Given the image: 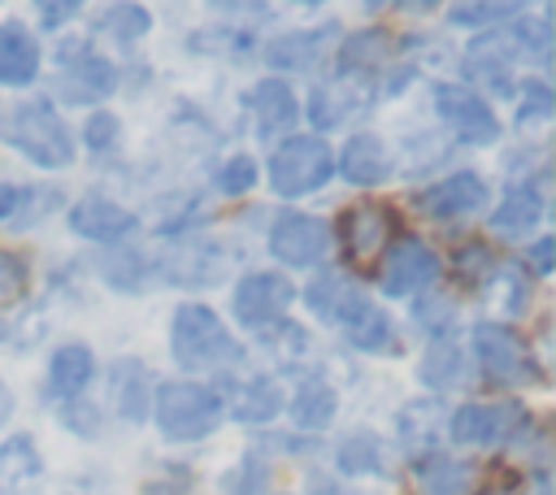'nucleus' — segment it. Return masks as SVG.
<instances>
[{
	"label": "nucleus",
	"instance_id": "423d86ee",
	"mask_svg": "<svg viewBox=\"0 0 556 495\" xmlns=\"http://www.w3.org/2000/svg\"><path fill=\"white\" fill-rule=\"evenodd\" d=\"M269 252L278 265L313 269L330 252V226L313 213H278L269 226Z\"/></svg>",
	"mask_w": 556,
	"mask_h": 495
},
{
	"label": "nucleus",
	"instance_id": "4c0bfd02",
	"mask_svg": "<svg viewBox=\"0 0 556 495\" xmlns=\"http://www.w3.org/2000/svg\"><path fill=\"white\" fill-rule=\"evenodd\" d=\"M508 17H521V4L486 0V4H452L447 9V22H456V26H486V30H495Z\"/></svg>",
	"mask_w": 556,
	"mask_h": 495
},
{
	"label": "nucleus",
	"instance_id": "393cba45",
	"mask_svg": "<svg viewBox=\"0 0 556 495\" xmlns=\"http://www.w3.org/2000/svg\"><path fill=\"white\" fill-rule=\"evenodd\" d=\"M39 74L35 35L22 22H0V87H26Z\"/></svg>",
	"mask_w": 556,
	"mask_h": 495
},
{
	"label": "nucleus",
	"instance_id": "f8f14e48",
	"mask_svg": "<svg viewBox=\"0 0 556 495\" xmlns=\"http://www.w3.org/2000/svg\"><path fill=\"white\" fill-rule=\"evenodd\" d=\"M391 230H395V217L382 204H352L339 217V239L352 265H374L391 248Z\"/></svg>",
	"mask_w": 556,
	"mask_h": 495
},
{
	"label": "nucleus",
	"instance_id": "9b49d317",
	"mask_svg": "<svg viewBox=\"0 0 556 495\" xmlns=\"http://www.w3.org/2000/svg\"><path fill=\"white\" fill-rule=\"evenodd\" d=\"M465 78L495 91V96H513L517 82H513V65H517V43L513 35H500V30H486L478 35L469 48H465Z\"/></svg>",
	"mask_w": 556,
	"mask_h": 495
},
{
	"label": "nucleus",
	"instance_id": "37998d69",
	"mask_svg": "<svg viewBox=\"0 0 556 495\" xmlns=\"http://www.w3.org/2000/svg\"><path fill=\"white\" fill-rule=\"evenodd\" d=\"M26 282H30L26 261H22V256H13L9 248H0V308L17 304V300L26 295Z\"/></svg>",
	"mask_w": 556,
	"mask_h": 495
},
{
	"label": "nucleus",
	"instance_id": "8fccbe9b",
	"mask_svg": "<svg viewBox=\"0 0 556 495\" xmlns=\"http://www.w3.org/2000/svg\"><path fill=\"white\" fill-rule=\"evenodd\" d=\"M552 261H556V243H552V239H539V243L530 248V265H534V274H552Z\"/></svg>",
	"mask_w": 556,
	"mask_h": 495
},
{
	"label": "nucleus",
	"instance_id": "72a5a7b5",
	"mask_svg": "<svg viewBox=\"0 0 556 495\" xmlns=\"http://www.w3.org/2000/svg\"><path fill=\"white\" fill-rule=\"evenodd\" d=\"M452 278H456L460 287L478 291V287H491V282L500 278V265H495V256H491L486 243H460V248L452 252Z\"/></svg>",
	"mask_w": 556,
	"mask_h": 495
},
{
	"label": "nucleus",
	"instance_id": "473e14b6",
	"mask_svg": "<svg viewBox=\"0 0 556 495\" xmlns=\"http://www.w3.org/2000/svg\"><path fill=\"white\" fill-rule=\"evenodd\" d=\"M334 465H339V473H348V478L378 473V469H382V443H378V434H374V430H352V434H343L339 447H334Z\"/></svg>",
	"mask_w": 556,
	"mask_h": 495
},
{
	"label": "nucleus",
	"instance_id": "3c124183",
	"mask_svg": "<svg viewBox=\"0 0 556 495\" xmlns=\"http://www.w3.org/2000/svg\"><path fill=\"white\" fill-rule=\"evenodd\" d=\"M13 417V391H9V382L0 378V426Z\"/></svg>",
	"mask_w": 556,
	"mask_h": 495
},
{
	"label": "nucleus",
	"instance_id": "2f4dec72",
	"mask_svg": "<svg viewBox=\"0 0 556 495\" xmlns=\"http://www.w3.org/2000/svg\"><path fill=\"white\" fill-rule=\"evenodd\" d=\"M278 408H282V386L274 382V378H252V382H243V391L235 395V421H243V426H261V421H269V417H278Z\"/></svg>",
	"mask_w": 556,
	"mask_h": 495
},
{
	"label": "nucleus",
	"instance_id": "f704fd0d",
	"mask_svg": "<svg viewBox=\"0 0 556 495\" xmlns=\"http://www.w3.org/2000/svg\"><path fill=\"white\" fill-rule=\"evenodd\" d=\"M100 278L117 291H139L148 278H152V265L139 256V252H126V248H109L100 256Z\"/></svg>",
	"mask_w": 556,
	"mask_h": 495
},
{
	"label": "nucleus",
	"instance_id": "c03bdc74",
	"mask_svg": "<svg viewBox=\"0 0 556 495\" xmlns=\"http://www.w3.org/2000/svg\"><path fill=\"white\" fill-rule=\"evenodd\" d=\"M513 43H517V52H530V56L547 61V52H552V22H530V17H521V22L513 26Z\"/></svg>",
	"mask_w": 556,
	"mask_h": 495
},
{
	"label": "nucleus",
	"instance_id": "a211bd4d",
	"mask_svg": "<svg viewBox=\"0 0 556 495\" xmlns=\"http://www.w3.org/2000/svg\"><path fill=\"white\" fill-rule=\"evenodd\" d=\"M539 221H543V187L517 182V187H508V195L491 213V234L513 243V239H526L530 230H539Z\"/></svg>",
	"mask_w": 556,
	"mask_h": 495
},
{
	"label": "nucleus",
	"instance_id": "aec40b11",
	"mask_svg": "<svg viewBox=\"0 0 556 495\" xmlns=\"http://www.w3.org/2000/svg\"><path fill=\"white\" fill-rule=\"evenodd\" d=\"M109 399H113V408L126 421H143L152 412V378H148L143 360H135V356L113 360V369H109Z\"/></svg>",
	"mask_w": 556,
	"mask_h": 495
},
{
	"label": "nucleus",
	"instance_id": "1a4fd4ad",
	"mask_svg": "<svg viewBox=\"0 0 556 495\" xmlns=\"http://www.w3.org/2000/svg\"><path fill=\"white\" fill-rule=\"evenodd\" d=\"M526 426V408L513 404V399H491V404H460L452 417H447V434L456 443H504L513 439L517 430Z\"/></svg>",
	"mask_w": 556,
	"mask_h": 495
},
{
	"label": "nucleus",
	"instance_id": "c9c22d12",
	"mask_svg": "<svg viewBox=\"0 0 556 495\" xmlns=\"http://www.w3.org/2000/svg\"><path fill=\"white\" fill-rule=\"evenodd\" d=\"M148 26H152V13H148L143 4H109V9L100 13V22H96V30L113 35V39H122V43L148 35Z\"/></svg>",
	"mask_w": 556,
	"mask_h": 495
},
{
	"label": "nucleus",
	"instance_id": "de8ad7c7",
	"mask_svg": "<svg viewBox=\"0 0 556 495\" xmlns=\"http://www.w3.org/2000/svg\"><path fill=\"white\" fill-rule=\"evenodd\" d=\"M61 421H65L70 430H78V434H96V404L70 399V404L61 408Z\"/></svg>",
	"mask_w": 556,
	"mask_h": 495
},
{
	"label": "nucleus",
	"instance_id": "f257e3e1",
	"mask_svg": "<svg viewBox=\"0 0 556 495\" xmlns=\"http://www.w3.org/2000/svg\"><path fill=\"white\" fill-rule=\"evenodd\" d=\"M0 139L17 148L26 161L39 169H65L74 161V139L61 113L48 100H22V104H0Z\"/></svg>",
	"mask_w": 556,
	"mask_h": 495
},
{
	"label": "nucleus",
	"instance_id": "4468645a",
	"mask_svg": "<svg viewBox=\"0 0 556 495\" xmlns=\"http://www.w3.org/2000/svg\"><path fill=\"white\" fill-rule=\"evenodd\" d=\"M413 204L434 221H460V217H469L486 204V182L478 174L460 169V174H447V178L430 182L426 191H417Z\"/></svg>",
	"mask_w": 556,
	"mask_h": 495
},
{
	"label": "nucleus",
	"instance_id": "7ed1b4c3",
	"mask_svg": "<svg viewBox=\"0 0 556 495\" xmlns=\"http://www.w3.org/2000/svg\"><path fill=\"white\" fill-rule=\"evenodd\" d=\"M152 417H156L165 439L195 443V439L217 430L226 408H222V395L213 386H204V382H165L152 395Z\"/></svg>",
	"mask_w": 556,
	"mask_h": 495
},
{
	"label": "nucleus",
	"instance_id": "58836bf2",
	"mask_svg": "<svg viewBox=\"0 0 556 495\" xmlns=\"http://www.w3.org/2000/svg\"><path fill=\"white\" fill-rule=\"evenodd\" d=\"M517 91H521V104H517V126H543V122H552L556 96H552V87H547V82L526 78Z\"/></svg>",
	"mask_w": 556,
	"mask_h": 495
},
{
	"label": "nucleus",
	"instance_id": "6e6552de",
	"mask_svg": "<svg viewBox=\"0 0 556 495\" xmlns=\"http://www.w3.org/2000/svg\"><path fill=\"white\" fill-rule=\"evenodd\" d=\"M434 278H439V256H434L430 243H421L417 234H404V239H395V243L382 252L378 282H382V291H387L391 300L417 295V291H426Z\"/></svg>",
	"mask_w": 556,
	"mask_h": 495
},
{
	"label": "nucleus",
	"instance_id": "bb28decb",
	"mask_svg": "<svg viewBox=\"0 0 556 495\" xmlns=\"http://www.w3.org/2000/svg\"><path fill=\"white\" fill-rule=\"evenodd\" d=\"M43 460L30 443V434H13L0 443V495H26L30 486H39Z\"/></svg>",
	"mask_w": 556,
	"mask_h": 495
},
{
	"label": "nucleus",
	"instance_id": "a19ab883",
	"mask_svg": "<svg viewBox=\"0 0 556 495\" xmlns=\"http://www.w3.org/2000/svg\"><path fill=\"white\" fill-rule=\"evenodd\" d=\"M413 321H417L426 334L443 339V334L452 330V321H456V304H452L447 295H421V300L413 304Z\"/></svg>",
	"mask_w": 556,
	"mask_h": 495
},
{
	"label": "nucleus",
	"instance_id": "b1692460",
	"mask_svg": "<svg viewBox=\"0 0 556 495\" xmlns=\"http://www.w3.org/2000/svg\"><path fill=\"white\" fill-rule=\"evenodd\" d=\"M339 174L352 187H378L391 174V152L378 135H352L339 152Z\"/></svg>",
	"mask_w": 556,
	"mask_h": 495
},
{
	"label": "nucleus",
	"instance_id": "49530a36",
	"mask_svg": "<svg viewBox=\"0 0 556 495\" xmlns=\"http://www.w3.org/2000/svg\"><path fill=\"white\" fill-rule=\"evenodd\" d=\"M74 13H78V0H39V4H35L39 26H48V30H61Z\"/></svg>",
	"mask_w": 556,
	"mask_h": 495
},
{
	"label": "nucleus",
	"instance_id": "9d476101",
	"mask_svg": "<svg viewBox=\"0 0 556 495\" xmlns=\"http://www.w3.org/2000/svg\"><path fill=\"white\" fill-rule=\"evenodd\" d=\"M291 300H295V287H291L282 274H274V269H261V274H243V278H239L230 308H235V317H239L243 326L256 330V326L278 321V317L291 308Z\"/></svg>",
	"mask_w": 556,
	"mask_h": 495
},
{
	"label": "nucleus",
	"instance_id": "ddd939ff",
	"mask_svg": "<svg viewBox=\"0 0 556 495\" xmlns=\"http://www.w3.org/2000/svg\"><path fill=\"white\" fill-rule=\"evenodd\" d=\"M117 87V69L109 56L100 52H83L78 43L61 48V82L56 91L70 100V104H91V100H104L109 91Z\"/></svg>",
	"mask_w": 556,
	"mask_h": 495
},
{
	"label": "nucleus",
	"instance_id": "f03ea898",
	"mask_svg": "<svg viewBox=\"0 0 556 495\" xmlns=\"http://www.w3.org/2000/svg\"><path fill=\"white\" fill-rule=\"evenodd\" d=\"M169 352L182 369H226L243 360V347L230 339L222 317L208 304H182L169 321Z\"/></svg>",
	"mask_w": 556,
	"mask_h": 495
},
{
	"label": "nucleus",
	"instance_id": "a18cd8bd",
	"mask_svg": "<svg viewBox=\"0 0 556 495\" xmlns=\"http://www.w3.org/2000/svg\"><path fill=\"white\" fill-rule=\"evenodd\" d=\"M83 139H87V148H91L96 156H100V152H113L117 139H122V122H117L113 113H91L87 126H83Z\"/></svg>",
	"mask_w": 556,
	"mask_h": 495
},
{
	"label": "nucleus",
	"instance_id": "f3484780",
	"mask_svg": "<svg viewBox=\"0 0 556 495\" xmlns=\"http://www.w3.org/2000/svg\"><path fill=\"white\" fill-rule=\"evenodd\" d=\"M478 482V465L447 456V452H430L413 465V486L417 495H469Z\"/></svg>",
	"mask_w": 556,
	"mask_h": 495
},
{
	"label": "nucleus",
	"instance_id": "4be33fe9",
	"mask_svg": "<svg viewBox=\"0 0 556 495\" xmlns=\"http://www.w3.org/2000/svg\"><path fill=\"white\" fill-rule=\"evenodd\" d=\"M339 330H343V339H348L352 347L374 352V356L400 347V339H395V321L387 317V308H378V304H369V300H356L352 313L339 321Z\"/></svg>",
	"mask_w": 556,
	"mask_h": 495
},
{
	"label": "nucleus",
	"instance_id": "79ce46f5",
	"mask_svg": "<svg viewBox=\"0 0 556 495\" xmlns=\"http://www.w3.org/2000/svg\"><path fill=\"white\" fill-rule=\"evenodd\" d=\"M252 182H256V161H252L248 152L230 156V161L217 169V191H222V195H248Z\"/></svg>",
	"mask_w": 556,
	"mask_h": 495
},
{
	"label": "nucleus",
	"instance_id": "412c9836",
	"mask_svg": "<svg viewBox=\"0 0 556 495\" xmlns=\"http://www.w3.org/2000/svg\"><path fill=\"white\" fill-rule=\"evenodd\" d=\"M369 109L365 91L352 87V82H317L308 91V122L317 130H334V126H348L352 117H361Z\"/></svg>",
	"mask_w": 556,
	"mask_h": 495
},
{
	"label": "nucleus",
	"instance_id": "c756f323",
	"mask_svg": "<svg viewBox=\"0 0 556 495\" xmlns=\"http://www.w3.org/2000/svg\"><path fill=\"white\" fill-rule=\"evenodd\" d=\"M334 408H339V395L330 391V382L321 378H304L295 399H291V421L300 430H326L334 421Z\"/></svg>",
	"mask_w": 556,
	"mask_h": 495
},
{
	"label": "nucleus",
	"instance_id": "2eb2a0df",
	"mask_svg": "<svg viewBox=\"0 0 556 495\" xmlns=\"http://www.w3.org/2000/svg\"><path fill=\"white\" fill-rule=\"evenodd\" d=\"M135 213L104 200V195H83L74 208H70V230L91 239V243H122L130 230H135Z\"/></svg>",
	"mask_w": 556,
	"mask_h": 495
},
{
	"label": "nucleus",
	"instance_id": "a878e982",
	"mask_svg": "<svg viewBox=\"0 0 556 495\" xmlns=\"http://www.w3.org/2000/svg\"><path fill=\"white\" fill-rule=\"evenodd\" d=\"M391 52H395V43H391V35L387 30H378V26H365V30H352V35H343L339 39V74L348 78H361V74H374V69H382L387 61H391Z\"/></svg>",
	"mask_w": 556,
	"mask_h": 495
},
{
	"label": "nucleus",
	"instance_id": "5701e85b",
	"mask_svg": "<svg viewBox=\"0 0 556 495\" xmlns=\"http://www.w3.org/2000/svg\"><path fill=\"white\" fill-rule=\"evenodd\" d=\"M248 109L256 117V130L261 139H278L282 130L295 126V96L282 78H261L252 91H248Z\"/></svg>",
	"mask_w": 556,
	"mask_h": 495
},
{
	"label": "nucleus",
	"instance_id": "09e8293b",
	"mask_svg": "<svg viewBox=\"0 0 556 495\" xmlns=\"http://www.w3.org/2000/svg\"><path fill=\"white\" fill-rule=\"evenodd\" d=\"M30 195H35V191H26V187H17V182H0V221L13 217Z\"/></svg>",
	"mask_w": 556,
	"mask_h": 495
},
{
	"label": "nucleus",
	"instance_id": "c85d7f7f",
	"mask_svg": "<svg viewBox=\"0 0 556 495\" xmlns=\"http://www.w3.org/2000/svg\"><path fill=\"white\" fill-rule=\"evenodd\" d=\"M356 300H365V295H361L343 274H334V269L317 274V278L308 282V291H304V304H308L321 321H330V326H339V321L352 313Z\"/></svg>",
	"mask_w": 556,
	"mask_h": 495
},
{
	"label": "nucleus",
	"instance_id": "ea45409f",
	"mask_svg": "<svg viewBox=\"0 0 556 495\" xmlns=\"http://www.w3.org/2000/svg\"><path fill=\"white\" fill-rule=\"evenodd\" d=\"M226 495H269V465L261 456H243L226 473Z\"/></svg>",
	"mask_w": 556,
	"mask_h": 495
},
{
	"label": "nucleus",
	"instance_id": "0eeeda50",
	"mask_svg": "<svg viewBox=\"0 0 556 495\" xmlns=\"http://www.w3.org/2000/svg\"><path fill=\"white\" fill-rule=\"evenodd\" d=\"M434 113L443 117V126L460 139V143H473V148H486L500 139V122L491 113V104L469 91V87H452V82H439L434 87Z\"/></svg>",
	"mask_w": 556,
	"mask_h": 495
},
{
	"label": "nucleus",
	"instance_id": "20e7f679",
	"mask_svg": "<svg viewBox=\"0 0 556 495\" xmlns=\"http://www.w3.org/2000/svg\"><path fill=\"white\" fill-rule=\"evenodd\" d=\"M330 174H334V152L321 135H291L269 156V187L282 200H295V195L326 187Z\"/></svg>",
	"mask_w": 556,
	"mask_h": 495
},
{
	"label": "nucleus",
	"instance_id": "39448f33",
	"mask_svg": "<svg viewBox=\"0 0 556 495\" xmlns=\"http://www.w3.org/2000/svg\"><path fill=\"white\" fill-rule=\"evenodd\" d=\"M469 343H473V356H478L482 373L491 382H500V386H530V382L543 378L539 373V360L530 356V347L521 343V334H513L500 321H478L473 334H469Z\"/></svg>",
	"mask_w": 556,
	"mask_h": 495
},
{
	"label": "nucleus",
	"instance_id": "6ab92c4d",
	"mask_svg": "<svg viewBox=\"0 0 556 495\" xmlns=\"http://www.w3.org/2000/svg\"><path fill=\"white\" fill-rule=\"evenodd\" d=\"M339 39V26L334 22H321L317 30H291V35H278L269 48H265V61L274 69H313L321 56H326V43Z\"/></svg>",
	"mask_w": 556,
	"mask_h": 495
},
{
	"label": "nucleus",
	"instance_id": "cd10ccee",
	"mask_svg": "<svg viewBox=\"0 0 556 495\" xmlns=\"http://www.w3.org/2000/svg\"><path fill=\"white\" fill-rule=\"evenodd\" d=\"M161 274H165L169 282H182V287H213V282L226 274V265H222V252H217V248L191 243V248H178V252L165 261Z\"/></svg>",
	"mask_w": 556,
	"mask_h": 495
},
{
	"label": "nucleus",
	"instance_id": "7c9ffc66",
	"mask_svg": "<svg viewBox=\"0 0 556 495\" xmlns=\"http://www.w3.org/2000/svg\"><path fill=\"white\" fill-rule=\"evenodd\" d=\"M417 373H421V382H426L430 391H452V386L465 382V352H460L452 339H434V343L426 347Z\"/></svg>",
	"mask_w": 556,
	"mask_h": 495
},
{
	"label": "nucleus",
	"instance_id": "e433bc0d",
	"mask_svg": "<svg viewBox=\"0 0 556 495\" xmlns=\"http://www.w3.org/2000/svg\"><path fill=\"white\" fill-rule=\"evenodd\" d=\"M439 417H443V412H439L434 399H413V404L400 412V443H404L408 452L434 443V430H430V426H434Z\"/></svg>",
	"mask_w": 556,
	"mask_h": 495
},
{
	"label": "nucleus",
	"instance_id": "dca6fc26",
	"mask_svg": "<svg viewBox=\"0 0 556 495\" xmlns=\"http://www.w3.org/2000/svg\"><path fill=\"white\" fill-rule=\"evenodd\" d=\"M96 373V356L87 343H61L48 360V382H43V399L48 404H70L83 395V386Z\"/></svg>",
	"mask_w": 556,
	"mask_h": 495
}]
</instances>
